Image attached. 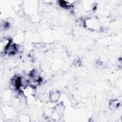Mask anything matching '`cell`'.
I'll return each instance as SVG.
<instances>
[{
  "mask_svg": "<svg viewBox=\"0 0 122 122\" xmlns=\"http://www.w3.org/2000/svg\"><path fill=\"white\" fill-rule=\"evenodd\" d=\"M17 51L16 46L14 44H13L11 41L8 46L6 51H5V54H12L15 53Z\"/></svg>",
  "mask_w": 122,
  "mask_h": 122,
  "instance_id": "7a4b0ae2",
  "label": "cell"
},
{
  "mask_svg": "<svg viewBox=\"0 0 122 122\" xmlns=\"http://www.w3.org/2000/svg\"><path fill=\"white\" fill-rule=\"evenodd\" d=\"M10 42L11 41L7 38H4L0 42V51L1 54H5L6 49Z\"/></svg>",
  "mask_w": 122,
  "mask_h": 122,
  "instance_id": "6da1fadb",
  "label": "cell"
}]
</instances>
